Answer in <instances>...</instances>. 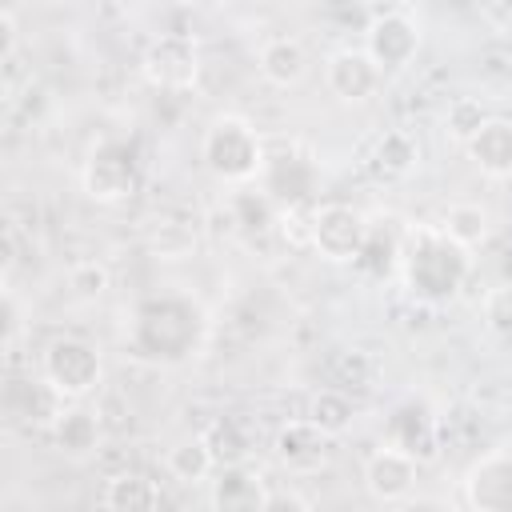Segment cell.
I'll use <instances>...</instances> for the list:
<instances>
[{
	"label": "cell",
	"instance_id": "obj_1",
	"mask_svg": "<svg viewBox=\"0 0 512 512\" xmlns=\"http://www.w3.org/2000/svg\"><path fill=\"white\" fill-rule=\"evenodd\" d=\"M196 328H200V316L188 300L160 296L136 312L132 348H136V356H148V360H180L192 352Z\"/></svg>",
	"mask_w": 512,
	"mask_h": 512
},
{
	"label": "cell",
	"instance_id": "obj_2",
	"mask_svg": "<svg viewBox=\"0 0 512 512\" xmlns=\"http://www.w3.org/2000/svg\"><path fill=\"white\" fill-rule=\"evenodd\" d=\"M464 252H468V248H460L452 236H444V228H440V232H420V236L412 240L408 264H404L408 288H412L420 300H432V304L452 300V296L460 292L464 276H468V256H464Z\"/></svg>",
	"mask_w": 512,
	"mask_h": 512
},
{
	"label": "cell",
	"instance_id": "obj_3",
	"mask_svg": "<svg viewBox=\"0 0 512 512\" xmlns=\"http://www.w3.org/2000/svg\"><path fill=\"white\" fill-rule=\"evenodd\" d=\"M204 160L224 180H252L256 172H264L260 136L240 116H220V120L208 124V132H204Z\"/></svg>",
	"mask_w": 512,
	"mask_h": 512
},
{
	"label": "cell",
	"instance_id": "obj_4",
	"mask_svg": "<svg viewBox=\"0 0 512 512\" xmlns=\"http://www.w3.org/2000/svg\"><path fill=\"white\" fill-rule=\"evenodd\" d=\"M44 376L52 380V388L60 396L80 400L100 384V352L88 340H76V336L52 340L48 352H44Z\"/></svg>",
	"mask_w": 512,
	"mask_h": 512
},
{
	"label": "cell",
	"instance_id": "obj_5",
	"mask_svg": "<svg viewBox=\"0 0 512 512\" xmlns=\"http://www.w3.org/2000/svg\"><path fill=\"white\" fill-rule=\"evenodd\" d=\"M368 236V224L356 208L348 204H324L312 212V224H308V240L316 244V252L332 264H352L360 244Z\"/></svg>",
	"mask_w": 512,
	"mask_h": 512
},
{
	"label": "cell",
	"instance_id": "obj_6",
	"mask_svg": "<svg viewBox=\"0 0 512 512\" xmlns=\"http://www.w3.org/2000/svg\"><path fill=\"white\" fill-rule=\"evenodd\" d=\"M136 188V156L128 152V144H100L92 152V160L84 164V192L92 200H124Z\"/></svg>",
	"mask_w": 512,
	"mask_h": 512
},
{
	"label": "cell",
	"instance_id": "obj_7",
	"mask_svg": "<svg viewBox=\"0 0 512 512\" xmlns=\"http://www.w3.org/2000/svg\"><path fill=\"white\" fill-rule=\"evenodd\" d=\"M384 444L404 448L416 460H432L440 452V420L424 400H404L392 408L388 428H384Z\"/></svg>",
	"mask_w": 512,
	"mask_h": 512
},
{
	"label": "cell",
	"instance_id": "obj_8",
	"mask_svg": "<svg viewBox=\"0 0 512 512\" xmlns=\"http://www.w3.org/2000/svg\"><path fill=\"white\" fill-rule=\"evenodd\" d=\"M464 496L480 512H512V452H484L464 476Z\"/></svg>",
	"mask_w": 512,
	"mask_h": 512
},
{
	"label": "cell",
	"instance_id": "obj_9",
	"mask_svg": "<svg viewBox=\"0 0 512 512\" xmlns=\"http://www.w3.org/2000/svg\"><path fill=\"white\" fill-rule=\"evenodd\" d=\"M416 472H420V460L416 456H408L396 444H380L368 456V464H364V488L376 500L392 504V500H404L416 488Z\"/></svg>",
	"mask_w": 512,
	"mask_h": 512
},
{
	"label": "cell",
	"instance_id": "obj_10",
	"mask_svg": "<svg viewBox=\"0 0 512 512\" xmlns=\"http://www.w3.org/2000/svg\"><path fill=\"white\" fill-rule=\"evenodd\" d=\"M420 48V28L404 12H384L364 32V52L380 68H404Z\"/></svg>",
	"mask_w": 512,
	"mask_h": 512
},
{
	"label": "cell",
	"instance_id": "obj_11",
	"mask_svg": "<svg viewBox=\"0 0 512 512\" xmlns=\"http://www.w3.org/2000/svg\"><path fill=\"white\" fill-rule=\"evenodd\" d=\"M380 72H384V68H380L364 48H340V52H332L328 64H324L328 88H332L340 100H352V104L368 100V96L380 88Z\"/></svg>",
	"mask_w": 512,
	"mask_h": 512
},
{
	"label": "cell",
	"instance_id": "obj_12",
	"mask_svg": "<svg viewBox=\"0 0 512 512\" xmlns=\"http://www.w3.org/2000/svg\"><path fill=\"white\" fill-rule=\"evenodd\" d=\"M208 504L224 508V512H256V508H272V492L264 488L260 472H252L244 464H220Z\"/></svg>",
	"mask_w": 512,
	"mask_h": 512
},
{
	"label": "cell",
	"instance_id": "obj_13",
	"mask_svg": "<svg viewBox=\"0 0 512 512\" xmlns=\"http://www.w3.org/2000/svg\"><path fill=\"white\" fill-rule=\"evenodd\" d=\"M144 76L156 88H188L196 80V48L184 36H160L144 52Z\"/></svg>",
	"mask_w": 512,
	"mask_h": 512
},
{
	"label": "cell",
	"instance_id": "obj_14",
	"mask_svg": "<svg viewBox=\"0 0 512 512\" xmlns=\"http://www.w3.org/2000/svg\"><path fill=\"white\" fill-rule=\"evenodd\" d=\"M468 156L488 176H512V124L488 116L480 132L468 140Z\"/></svg>",
	"mask_w": 512,
	"mask_h": 512
},
{
	"label": "cell",
	"instance_id": "obj_15",
	"mask_svg": "<svg viewBox=\"0 0 512 512\" xmlns=\"http://www.w3.org/2000/svg\"><path fill=\"white\" fill-rule=\"evenodd\" d=\"M260 72H264V80H272L276 88L300 84L304 72H308V52H304V44H300L296 36H276V40H268V44L260 48Z\"/></svg>",
	"mask_w": 512,
	"mask_h": 512
},
{
	"label": "cell",
	"instance_id": "obj_16",
	"mask_svg": "<svg viewBox=\"0 0 512 512\" xmlns=\"http://www.w3.org/2000/svg\"><path fill=\"white\" fill-rule=\"evenodd\" d=\"M264 184H268V192L276 200L296 204V200H304L312 192L316 172H312V164L304 156H276V160L264 164Z\"/></svg>",
	"mask_w": 512,
	"mask_h": 512
},
{
	"label": "cell",
	"instance_id": "obj_17",
	"mask_svg": "<svg viewBox=\"0 0 512 512\" xmlns=\"http://www.w3.org/2000/svg\"><path fill=\"white\" fill-rule=\"evenodd\" d=\"M276 460L288 464V468H308L320 460L324 452V432L312 424V420H292L276 432Z\"/></svg>",
	"mask_w": 512,
	"mask_h": 512
},
{
	"label": "cell",
	"instance_id": "obj_18",
	"mask_svg": "<svg viewBox=\"0 0 512 512\" xmlns=\"http://www.w3.org/2000/svg\"><path fill=\"white\" fill-rule=\"evenodd\" d=\"M52 436H56L60 452H68V456H88V452H96V444H100V420H96L92 412H84V408H68V412H60V416L52 420Z\"/></svg>",
	"mask_w": 512,
	"mask_h": 512
},
{
	"label": "cell",
	"instance_id": "obj_19",
	"mask_svg": "<svg viewBox=\"0 0 512 512\" xmlns=\"http://www.w3.org/2000/svg\"><path fill=\"white\" fill-rule=\"evenodd\" d=\"M160 488L156 480H148L144 472H120L104 484L100 504L104 508H160Z\"/></svg>",
	"mask_w": 512,
	"mask_h": 512
},
{
	"label": "cell",
	"instance_id": "obj_20",
	"mask_svg": "<svg viewBox=\"0 0 512 512\" xmlns=\"http://www.w3.org/2000/svg\"><path fill=\"white\" fill-rule=\"evenodd\" d=\"M164 464H168L172 480H180V484H196V480H208V476H212L216 456H212V448H208L204 436H192V440L172 444L168 456H164Z\"/></svg>",
	"mask_w": 512,
	"mask_h": 512
},
{
	"label": "cell",
	"instance_id": "obj_21",
	"mask_svg": "<svg viewBox=\"0 0 512 512\" xmlns=\"http://www.w3.org/2000/svg\"><path fill=\"white\" fill-rule=\"evenodd\" d=\"M308 420H312L324 436H340V432L352 428L356 404H352V396L340 392V388H320V392L312 396V404H308Z\"/></svg>",
	"mask_w": 512,
	"mask_h": 512
},
{
	"label": "cell",
	"instance_id": "obj_22",
	"mask_svg": "<svg viewBox=\"0 0 512 512\" xmlns=\"http://www.w3.org/2000/svg\"><path fill=\"white\" fill-rule=\"evenodd\" d=\"M416 160H420V148H416V140H412L408 132H384V136L376 140L372 164H376L380 176L400 180V176H408V172L416 168Z\"/></svg>",
	"mask_w": 512,
	"mask_h": 512
},
{
	"label": "cell",
	"instance_id": "obj_23",
	"mask_svg": "<svg viewBox=\"0 0 512 512\" xmlns=\"http://www.w3.org/2000/svg\"><path fill=\"white\" fill-rule=\"evenodd\" d=\"M444 236H452L460 248L484 244L488 236V212L480 204H452L444 216Z\"/></svg>",
	"mask_w": 512,
	"mask_h": 512
},
{
	"label": "cell",
	"instance_id": "obj_24",
	"mask_svg": "<svg viewBox=\"0 0 512 512\" xmlns=\"http://www.w3.org/2000/svg\"><path fill=\"white\" fill-rule=\"evenodd\" d=\"M396 256H400L396 240L368 224V236H364V244H360L356 260H352V268H356V272H364V276H388V268L396 264Z\"/></svg>",
	"mask_w": 512,
	"mask_h": 512
},
{
	"label": "cell",
	"instance_id": "obj_25",
	"mask_svg": "<svg viewBox=\"0 0 512 512\" xmlns=\"http://www.w3.org/2000/svg\"><path fill=\"white\" fill-rule=\"evenodd\" d=\"M204 440H208V448H212V456H216V468H220V464H244V456H248V436L240 432L236 420H216V424L204 432Z\"/></svg>",
	"mask_w": 512,
	"mask_h": 512
},
{
	"label": "cell",
	"instance_id": "obj_26",
	"mask_svg": "<svg viewBox=\"0 0 512 512\" xmlns=\"http://www.w3.org/2000/svg\"><path fill=\"white\" fill-rule=\"evenodd\" d=\"M488 120V112L480 108V100H468V96H460V100H452L448 104V112H444V132H452L456 140H472L476 132H480V124Z\"/></svg>",
	"mask_w": 512,
	"mask_h": 512
},
{
	"label": "cell",
	"instance_id": "obj_27",
	"mask_svg": "<svg viewBox=\"0 0 512 512\" xmlns=\"http://www.w3.org/2000/svg\"><path fill=\"white\" fill-rule=\"evenodd\" d=\"M480 312H484L488 332H496V336H512V284H496V288H488Z\"/></svg>",
	"mask_w": 512,
	"mask_h": 512
},
{
	"label": "cell",
	"instance_id": "obj_28",
	"mask_svg": "<svg viewBox=\"0 0 512 512\" xmlns=\"http://www.w3.org/2000/svg\"><path fill=\"white\" fill-rule=\"evenodd\" d=\"M68 288H72L80 300H96V296H104V288H108V268L96 264V260H84V264H76V268L68 272Z\"/></svg>",
	"mask_w": 512,
	"mask_h": 512
},
{
	"label": "cell",
	"instance_id": "obj_29",
	"mask_svg": "<svg viewBox=\"0 0 512 512\" xmlns=\"http://www.w3.org/2000/svg\"><path fill=\"white\" fill-rule=\"evenodd\" d=\"M360 4H364V8H368V4H376V0H360Z\"/></svg>",
	"mask_w": 512,
	"mask_h": 512
}]
</instances>
